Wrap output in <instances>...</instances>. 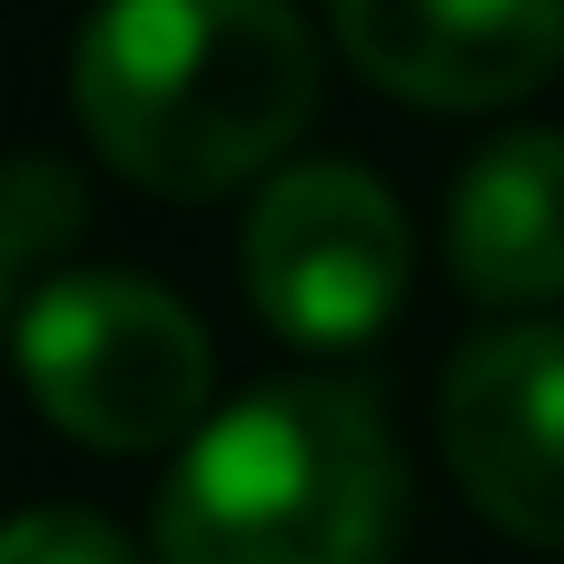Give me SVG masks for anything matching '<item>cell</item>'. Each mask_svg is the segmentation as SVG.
<instances>
[{"label": "cell", "mask_w": 564, "mask_h": 564, "mask_svg": "<svg viewBox=\"0 0 564 564\" xmlns=\"http://www.w3.org/2000/svg\"><path fill=\"white\" fill-rule=\"evenodd\" d=\"M79 129L149 188L208 198L317 109V40L278 0H119L69 40Z\"/></svg>", "instance_id": "1"}, {"label": "cell", "mask_w": 564, "mask_h": 564, "mask_svg": "<svg viewBox=\"0 0 564 564\" xmlns=\"http://www.w3.org/2000/svg\"><path fill=\"white\" fill-rule=\"evenodd\" d=\"M406 476L337 377H268L198 426L159 496V564H387Z\"/></svg>", "instance_id": "2"}, {"label": "cell", "mask_w": 564, "mask_h": 564, "mask_svg": "<svg viewBox=\"0 0 564 564\" xmlns=\"http://www.w3.org/2000/svg\"><path fill=\"white\" fill-rule=\"evenodd\" d=\"M20 367L50 426L89 446H159L208 397V327L119 268H69L20 297Z\"/></svg>", "instance_id": "3"}, {"label": "cell", "mask_w": 564, "mask_h": 564, "mask_svg": "<svg viewBox=\"0 0 564 564\" xmlns=\"http://www.w3.org/2000/svg\"><path fill=\"white\" fill-rule=\"evenodd\" d=\"M248 297L297 347H357L406 297V208L357 159H297L248 208Z\"/></svg>", "instance_id": "4"}, {"label": "cell", "mask_w": 564, "mask_h": 564, "mask_svg": "<svg viewBox=\"0 0 564 564\" xmlns=\"http://www.w3.org/2000/svg\"><path fill=\"white\" fill-rule=\"evenodd\" d=\"M436 426L456 486L496 525L564 545V317H516L466 337L446 357Z\"/></svg>", "instance_id": "5"}, {"label": "cell", "mask_w": 564, "mask_h": 564, "mask_svg": "<svg viewBox=\"0 0 564 564\" xmlns=\"http://www.w3.org/2000/svg\"><path fill=\"white\" fill-rule=\"evenodd\" d=\"M337 40L377 89L466 109L555 79L564 0H337Z\"/></svg>", "instance_id": "6"}, {"label": "cell", "mask_w": 564, "mask_h": 564, "mask_svg": "<svg viewBox=\"0 0 564 564\" xmlns=\"http://www.w3.org/2000/svg\"><path fill=\"white\" fill-rule=\"evenodd\" d=\"M446 258L476 297H564V129H506L446 198Z\"/></svg>", "instance_id": "7"}, {"label": "cell", "mask_w": 564, "mask_h": 564, "mask_svg": "<svg viewBox=\"0 0 564 564\" xmlns=\"http://www.w3.org/2000/svg\"><path fill=\"white\" fill-rule=\"evenodd\" d=\"M79 218H89V198H79V178L50 159V149H20L10 159V218H0V268L10 278H30L59 238H79Z\"/></svg>", "instance_id": "8"}, {"label": "cell", "mask_w": 564, "mask_h": 564, "mask_svg": "<svg viewBox=\"0 0 564 564\" xmlns=\"http://www.w3.org/2000/svg\"><path fill=\"white\" fill-rule=\"evenodd\" d=\"M0 564H139L129 535L109 516H79V506H30L10 535H0Z\"/></svg>", "instance_id": "9"}]
</instances>
